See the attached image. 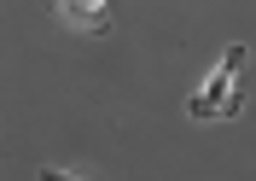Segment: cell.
I'll list each match as a JSON object with an SVG mask.
<instances>
[{"mask_svg": "<svg viewBox=\"0 0 256 181\" xmlns=\"http://www.w3.org/2000/svg\"><path fill=\"white\" fill-rule=\"evenodd\" d=\"M244 59H250V53H244L239 41L222 47V59L210 65V76L192 88V99H186L192 123H227V117L244 111Z\"/></svg>", "mask_w": 256, "mask_h": 181, "instance_id": "6da1fadb", "label": "cell"}, {"mask_svg": "<svg viewBox=\"0 0 256 181\" xmlns=\"http://www.w3.org/2000/svg\"><path fill=\"white\" fill-rule=\"evenodd\" d=\"M52 12H58L70 30H105V18H111V0H52Z\"/></svg>", "mask_w": 256, "mask_h": 181, "instance_id": "7a4b0ae2", "label": "cell"}, {"mask_svg": "<svg viewBox=\"0 0 256 181\" xmlns=\"http://www.w3.org/2000/svg\"><path fill=\"white\" fill-rule=\"evenodd\" d=\"M41 181H82V175H70V169H58V164H47V169H41Z\"/></svg>", "mask_w": 256, "mask_h": 181, "instance_id": "3957f363", "label": "cell"}]
</instances>
